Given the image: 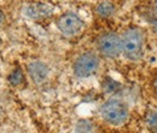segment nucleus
Masks as SVG:
<instances>
[{
    "instance_id": "nucleus-12",
    "label": "nucleus",
    "mask_w": 157,
    "mask_h": 133,
    "mask_svg": "<svg viewBox=\"0 0 157 133\" xmlns=\"http://www.w3.org/2000/svg\"><path fill=\"white\" fill-rule=\"evenodd\" d=\"M96 128L94 123L91 121V120H87V119H80L76 121L75 126H74V131L75 132H85V133H88V132H93Z\"/></svg>"
},
{
    "instance_id": "nucleus-14",
    "label": "nucleus",
    "mask_w": 157,
    "mask_h": 133,
    "mask_svg": "<svg viewBox=\"0 0 157 133\" xmlns=\"http://www.w3.org/2000/svg\"><path fill=\"white\" fill-rule=\"evenodd\" d=\"M154 87H155V92H156L157 95V79L155 80V82H154Z\"/></svg>"
},
{
    "instance_id": "nucleus-15",
    "label": "nucleus",
    "mask_w": 157,
    "mask_h": 133,
    "mask_svg": "<svg viewBox=\"0 0 157 133\" xmlns=\"http://www.w3.org/2000/svg\"><path fill=\"white\" fill-rule=\"evenodd\" d=\"M154 6H155V10L157 11V0H154Z\"/></svg>"
},
{
    "instance_id": "nucleus-2",
    "label": "nucleus",
    "mask_w": 157,
    "mask_h": 133,
    "mask_svg": "<svg viewBox=\"0 0 157 133\" xmlns=\"http://www.w3.org/2000/svg\"><path fill=\"white\" fill-rule=\"evenodd\" d=\"M122 55L131 62H138L144 56L145 39L143 32L137 27H131L121 35Z\"/></svg>"
},
{
    "instance_id": "nucleus-10",
    "label": "nucleus",
    "mask_w": 157,
    "mask_h": 133,
    "mask_svg": "<svg viewBox=\"0 0 157 133\" xmlns=\"http://www.w3.org/2000/svg\"><path fill=\"white\" fill-rule=\"evenodd\" d=\"M101 88H103L104 93L113 95V93H116L117 91H120L121 84L116 80H114L113 77H105L103 84H101Z\"/></svg>"
},
{
    "instance_id": "nucleus-8",
    "label": "nucleus",
    "mask_w": 157,
    "mask_h": 133,
    "mask_svg": "<svg viewBox=\"0 0 157 133\" xmlns=\"http://www.w3.org/2000/svg\"><path fill=\"white\" fill-rule=\"evenodd\" d=\"M94 12L100 18H110L115 15L116 6L110 0H103V1H100L96 5Z\"/></svg>"
},
{
    "instance_id": "nucleus-1",
    "label": "nucleus",
    "mask_w": 157,
    "mask_h": 133,
    "mask_svg": "<svg viewBox=\"0 0 157 133\" xmlns=\"http://www.w3.org/2000/svg\"><path fill=\"white\" fill-rule=\"evenodd\" d=\"M99 116L105 123L114 127H120L128 121L129 108L123 100L118 98H109L99 107Z\"/></svg>"
},
{
    "instance_id": "nucleus-6",
    "label": "nucleus",
    "mask_w": 157,
    "mask_h": 133,
    "mask_svg": "<svg viewBox=\"0 0 157 133\" xmlns=\"http://www.w3.org/2000/svg\"><path fill=\"white\" fill-rule=\"evenodd\" d=\"M23 15L29 19H34V21H40V19H45L50 17L55 9L52 5L47 4V2H42V1H33V2H28L24 7H23Z\"/></svg>"
},
{
    "instance_id": "nucleus-9",
    "label": "nucleus",
    "mask_w": 157,
    "mask_h": 133,
    "mask_svg": "<svg viewBox=\"0 0 157 133\" xmlns=\"http://www.w3.org/2000/svg\"><path fill=\"white\" fill-rule=\"evenodd\" d=\"M144 122L146 127L151 131H157V109L150 108L145 111L144 115Z\"/></svg>"
},
{
    "instance_id": "nucleus-3",
    "label": "nucleus",
    "mask_w": 157,
    "mask_h": 133,
    "mask_svg": "<svg viewBox=\"0 0 157 133\" xmlns=\"http://www.w3.org/2000/svg\"><path fill=\"white\" fill-rule=\"evenodd\" d=\"M100 58L97 53L86 51L80 53L73 63V74L78 79H88L98 72Z\"/></svg>"
},
{
    "instance_id": "nucleus-11",
    "label": "nucleus",
    "mask_w": 157,
    "mask_h": 133,
    "mask_svg": "<svg viewBox=\"0 0 157 133\" xmlns=\"http://www.w3.org/2000/svg\"><path fill=\"white\" fill-rule=\"evenodd\" d=\"M7 81H9V84H10L11 86H13V87L21 86V85L24 82V73H23V70H22L21 68L13 69V70L9 74V76H7Z\"/></svg>"
},
{
    "instance_id": "nucleus-7",
    "label": "nucleus",
    "mask_w": 157,
    "mask_h": 133,
    "mask_svg": "<svg viewBox=\"0 0 157 133\" xmlns=\"http://www.w3.org/2000/svg\"><path fill=\"white\" fill-rule=\"evenodd\" d=\"M27 72H28L29 77L32 79V81L36 85H40V84H44L48 79L51 69L42 61H33L27 65Z\"/></svg>"
},
{
    "instance_id": "nucleus-13",
    "label": "nucleus",
    "mask_w": 157,
    "mask_h": 133,
    "mask_svg": "<svg viewBox=\"0 0 157 133\" xmlns=\"http://www.w3.org/2000/svg\"><path fill=\"white\" fill-rule=\"evenodd\" d=\"M5 21H6V18H5V15H4V12L0 10V27L5 23Z\"/></svg>"
},
{
    "instance_id": "nucleus-4",
    "label": "nucleus",
    "mask_w": 157,
    "mask_h": 133,
    "mask_svg": "<svg viewBox=\"0 0 157 133\" xmlns=\"http://www.w3.org/2000/svg\"><path fill=\"white\" fill-rule=\"evenodd\" d=\"M97 50L105 58L115 59L122 55V39L114 32H106L97 40Z\"/></svg>"
},
{
    "instance_id": "nucleus-5",
    "label": "nucleus",
    "mask_w": 157,
    "mask_h": 133,
    "mask_svg": "<svg viewBox=\"0 0 157 133\" xmlns=\"http://www.w3.org/2000/svg\"><path fill=\"white\" fill-rule=\"evenodd\" d=\"M56 25L62 35L67 38H74L83 30L85 21L76 12L68 11L59 16L56 21Z\"/></svg>"
}]
</instances>
